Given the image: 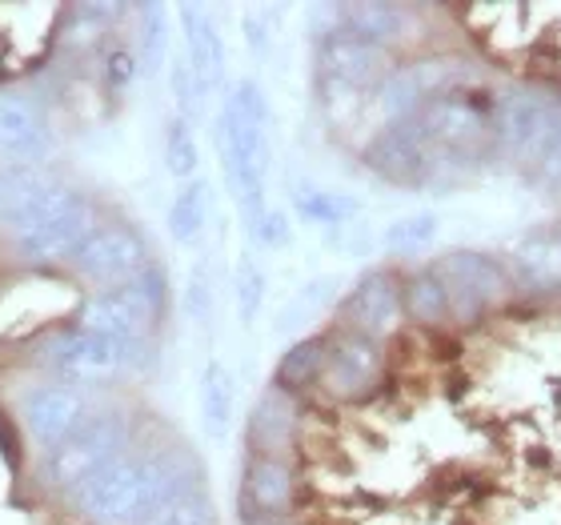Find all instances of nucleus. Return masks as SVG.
Masks as SVG:
<instances>
[{"label":"nucleus","mask_w":561,"mask_h":525,"mask_svg":"<svg viewBox=\"0 0 561 525\" xmlns=\"http://www.w3.org/2000/svg\"><path fill=\"white\" fill-rule=\"evenodd\" d=\"M209 486L201 457L185 445L125 449L96 478L72 493V505L89 525H145L181 493Z\"/></svg>","instance_id":"nucleus-1"},{"label":"nucleus","mask_w":561,"mask_h":525,"mask_svg":"<svg viewBox=\"0 0 561 525\" xmlns=\"http://www.w3.org/2000/svg\"><path fill=\"white\" fill-rule=\"evenodd\" d=\"M270 133V96L253 77H241L217 109V152H221V173L229 181V193L245 217V229H253L270 209V201H265L273 169Z\"/></svg>","instance_id":"nucleus-2"},{"label":"nucleus","mask_w":561,"mask_h":525,"mask_svg":"<svg viewBox=\"0 0 561 525\" xmlns=\"http://www.w3.org/2000/svg\"><path fill=\"white\" fill-rule=\"evenodd\" d=\"M96 205L81 189L53 181L41 197L28 205L21 221L12 225V249L28 265H69L77 249L96 233Z\"/></svg>","instance_id":"nucleus-3"},{"label":"nucleus","mask_w":561,"mask_h":525,"mask_svg":"<svg viewBox=\"0 0 561 525\" xmlns=\"http://www.w3.org/2000/svg\"><path fill=\"white\" fill-rule=\"evenodd\" d=\"M152 357V341H113L101 333L72 326L60 333H48L33 350V362L45 369L53 381H72V386L93 389L101 381H113L125 369H145Z\"/></svg>","instance_id":"nucleus-4"},{"label":"nucleus","mask_w":561,"mask_h":525,"mask_svg":"<svg viewBox=\"0 0 561 525\" xmlns=\"http://www.w3.org/2000/svg\"><path fill=\"white\" fill-rule=\"evenodd\" d=\"M164 313H169V273L164 265L152 261L137 281L117 285V289H101L81 305V321L77 326L89 333L113 341H152V333L161 329Z\"/></svg>","instance_id":"nucleus-5"},{"label":"nucleus","mask_w":561,"mask_h":525,"mask_svg":"<svg viewBox=\"0 0 561 525\" xmlns=\"http://www.w3.org/2000/svg\"><path fill=\"white\" fill-rule=\"evenodd\" d=\"M133 442V421L129 413H117V409H101L89 425L72 433L69 442L45 449V461H41V481H45L53 493H77L89 478H96L108 461H117Z\"/></svg>","instance_id":"nucleus-6"},{"label":"nucleus","mask_w":561,"mask_h":525,"mask_svg":"<svg viewBox=\"0 0 561 525\" xmlns=\"http://www.w3.org/2000/svg\"><path fill=\"white\" fill-rule=\"evenodd\" d=\"M561 96L541 84H517L493 109V149L517 164H541L558 129Z\"/></svg>","instance_id":"nucleus-7"},{"label":"nucleus","mask_w":561,"mask_h":525,"mask_svg":"<svg viewBox=\"0 0 561 525\" xmlns=\"http://www.w3.org/2000/svg\"><path fill=\"white\" fill-rule=\"evenodd\" d=\"M449 297V326H478L493 305L510 297V273L497 258L478 249H454L433 261Z\"/></svg>","instance_id":"nucleus-8"},{"label":"nucleus","mask_w":561,"mask_h":525,"mask_svg":"<svg viewBox=\"0 0 561 525\" xmlns=\"http://www.w3.org/2000/svg\"><path fill=\"white\" fill-rule=\"evenodd\" d=\"M149 265H152L149 237L129 221L96 225V233L89 237V241L77 249V258L69 261L72 273H77L93 293L129 285V281H137Z\"/></svg>","instance_id":"nucleus-9"},{"label":"nucleus","mask_w":561,"mask_h":525,"mask_svg":"<svg viewBox=\"0 0 561 525\" xmlns=\"http://www.w3.org/2000/svg\"><path fill=\"white\" fill-rule=\"evenodd\" d=\"M16 413H21L24 433L36 445L53 449V445L69 442L81 425H89L101 413V406H96L93 389L72 386V381H41V386L24 389Z\"/></svg>","instance_id":"nucleus-10"},{"label":"nucleus","mask_w":561,"mask_h":525,"mask_svg":"<svg viewBox=\"0 0 561 525\" xmlns=\"http://www.w3.org/2000/svg\"><path fill=\"white\" fill-rule=\"evenodd\" d=\"M301 502V473L285 457H245L241 486H237V510L241 522H289Z\"/></svg>","instance_id":"nucleus-11"},{"label":"nucleus","mask_w":561,"mask_h":525,"mask_svg":"<svg viewBox=\"0 0 561 525\" xmlns=\"http://www.w3.org/2000/svg\"><path fill=\"white\" fill-rule=\"evenodd\" d=\"M381 381H386V350H381V341L337 329L329 338L325 369H321L325 397L353 406V401H365L369 393H377Z\"/></svg>","instance_id":"nucleus-12"},{"label":"nucleus","mask_w":561,"mask_h":525,"mask_svg":"<svg viewBox=\"0 0 561 525\" xmlns=\"http://www.w3.org/2000/svg\"><path fill=\"white\" fill-rule=\"evenodd\" d=\"M337 317H341V329H350V333H362V338H374V341L393 338L405 326L401 281L389 269H365L337 301Z\"/></svg>","instance_id":"nucleus-13"},{"label":"nucleus","mask_w":561,"mask_h":525,"mask_svg":"<svg viewBox=\"0 0 561 525\" xmlns=\"http://www.w3.org/2000/svg\"><path fill=\"white\" fill-rule=\"evenodd\" d=\"M53 121L41 96L24 89H0V164L9 169H36L53 152Z\"/></svg>","instance_id":"nucleus-14"},{"label":"nucleus","mask_w":561,"mask_h":525,"mask_svg":"<svg viewBox=\"0 0 561 525\" xmlns=\"http://www.w3.org/2000/svg\"><path fill=\"white\" fill-rule=\"evenodd\" d=\"M317 72H321L325 96H362L374 93L389 69L381 48L365 45L341 28H329L321 36V48H317Z\"/></svg>","instance_id":"nucleus-15"},{"label":"nucleus","mask_w":561,"mask_h":525,"mask_svg":"<svg viewBox=\"0 0 561 525\" xmlns=\"http://www.w3.org/2000/svg\"><path fill=\"white\" fill-rule=\"evenodd\" d=\"M365 164L381 181H393V185H425L433 176L437 157H433V145L421 133L417 117H405L389 121L374 133V140L365 145Z\"/></svg>","instance_id":"nucleus-16"},{"label":"nucleus","mask_w":561,"mask_h":525,"mask_svg":"<svg viewBox=\"0 0 561 525\" xmlns=\"http://www.w3.org/2000/svg\"><path fill=\"white\" fill-rule=\"evenodd\" d=\"M301 442V397L280 386H265L261 397L249 409L245 421V445L253 457H285L293 461Z\"/></svg>","instance_id":"nucleus-17"},{"label":"nucleus","mask_w":561,"mask_h":525,"mask_svg":"<svg viewBox=\"0 0 561 525\" xmlns=\"http://www.w3.org/2000/svg\"><path fill=\"white\" fill-rule=\"evenodd\" d=\"M449 84H454V65H445V60H413V65L389 69L381 77V84L374 89V105L386 117V125L389 121H405L421 105H430L433 96L449 93Z\"/></svg>","instance_id":"nucleus-18"},{"label":"nucleus","mask_w":561,"mask_h":525,"mask_svg":"<svg viewBox=\"0 0 561 525\" xmlns=\"http://www.w3.org/2000/svg\"><path fill=\"white\" fill-rule=\"evenodd\" d=\"M181 36H185V60L193 77H197L201 93L217 96L225 89V72H229V53H225V36L213 21L205 4H181Z\"/></svg>","instance_id":"nucleus-19"},{"label":"nucleus","mask_w":561,"mask_h":525,"mask_svg":"<svg viewBox=\"0 0 561 525\" xmlns=\"http://www.w3.org/2000/svg\"><path fill=\"white\" fill-rule=\"evenodd\" d=\"M410 16L413 12L405 9V4H341L337 28L341 33L357 36V41H365V45L389 53L398 41H405V33H410Z\"/></svg>","instance_id":"nucleus-20"},{"label":"nucleus","mask_w":561,"mask_h":525,"mask_svg":"<svg viewBox=\"0 0 561 525\" xmlns=\"http://www.w3.org/2000/svg\"><path fill=\"white\" fill-rule=\"evenodd\" d=\"M197 401H201V430H205V437L213 445H221L237 418V381H233V369L221 357H209L205 369H201Z\"/></svg>","instance_id":"nucleus-21"},{"label":"nucleus","mask_w":561,"mask_h":525,"mask_svg":"<svg viewBox=\"0 0 561 525\" xmlns=\"http://www.w3.org/2000/svg\"><path fill=\"white\" fill-rule=\"evenodd\" d=\"M401 305H405V321L421 329H442L449 326V297L437 277V269H413L410 277L401 281Z\"/></svg>","instance_id":"nucleus-22"},{"label":"nucleus","mask_w":561,"mask_h":525,"mask_svg":"<svg viewBox=\"0 0 561 525\" xmlns=\"http://www.w3.org/2000/svg\"><path fill=\"white\" fill-rule=\"evenodd\" d=\"M325 353H329V338H321V333H313V338H297L289 350L280 353L277 374H273V386L289 389V393H297V397H301L305 389L321 386Z\"/></svg>","instance_id":"nucleus-23"},{"label":"nucleus","mask_w":561,"mask_h":525,"mask_svg":"<svg viewBox=\"0 0 561 525\" xmlns=\"http://www.w3.org/2000/svg\"><path fill=\"white\" fill-rule=\"evenodd\" d=\"M169 237H173L176 246H197L201 237H205V225H209V185L193 176L185 185L176 189L173 201H169Z\"/></svg>","instance_id":"nucleus-24"},{"label":"nucleus","mask_w":561,"mask_h":525,"mask_svg":"<svg viewBox=\"0 0 561 525\" xmlns=\"http://www.w3.org/2000/svg\"><path fill=\"white\" fill-rule=\"evenodd\" d=\"M293 209L297 217L309 225H321V229H333L341 233L345 225L357 221V213H362V201L350 197V193H337V189H313L305 185L293 193Z\"/></svg>","instance_id":"nucleus-25"},{"label":"nucleus","mask_w":561,"mask_h":525,"mask_svg":"<svg viewBox=\"0 0 561 525\" xmlns=\"http://www.w3.org/2000/svg\"><path fill=\"white\" fill-rule=\"evenodd\" d=\"M333 301H337V281H333V277L309 281V285H301L289 301L280 305V313H277V321H273V329H277L280 338H293V333H301L305 326H313L317 317L325 313Z\"/></svg>","instance_id":"nucleus-26"},{"label":"nucleus","mask_w":561,"mask_h":525,"mask_svg":"<svg viewBox=\"0 0 561 525\" xmlns=\"http://www.w3.org/2000/svg\"><path fill=\"white\" fill-rule=\"evenodd\" d=\"M517 265H522V277L541 289H561V229L529 233L517 246Z\"/></svg>","instance_id":"nucleus-27"},{"label":"nucleus","mask_w":561,"mask_h":525,"mask_svg":"<svg viewBox=\"0 0 561 525\" xmlns=\"http://www.w3.org/2000/svg\"><path fill=\"white\" fill-rule=\"evenodd\" d=\"M137 65L140 77H157L169 60V9L164 4H137Z\"/></svg>","instance_id":"nucleus-28"},{"label":"nucleus","mask_w":561,"mask_h":525,"mask_svg":"<svg viewBox=\"0 0 561 525\" xmlns=\"http://www.w3.org/2000/svg\"><path fill=\"white\" fill-rule=\"evenodd\" d=\"M48 185H53V176H45L41 169H9V164H0V221L12 229Z\"/></svg>","instance_id":"nucleus-29"},{"label":"nucleus","mask_w":561,"mask_h":525,"mask_svg":"<svg viewBox=\"0 0 561 525\" xmlns=\"http://www.w3.org/2000/svg\"><path fill=\"white\" fill-rule=\"evenodd\" d=\"M265 297H270V273H265V265L253 253H241L233 265V305H237V321L245 329L257 326Z\"/></svg>","instance_id":"nucleus-30"},{"label":"nucleus","mask_w":561,"mask_h":525,"mask_svg":"<svg viewBox=\"0 0 561 525\" xmlns=\"http://www.w3.org/2000/svg\"><path fill=\"white\" fill-rule=\"evenodd\" d=\"M442 233V221L437 213H410V217H398L381 229V249L393 253V258H413L421 249H430Z\"/></svg>","instance_id":"nucleus-31"},{"label":"nucleus","mask_w":561,"mask_h":525,"mask_svg":"<svg viewBox=\"0 0 561 525\" xmlns=\"http://www.w3.org/2000/svg\"><path fill=\"white\" fill-rule=\"evenodd\" d=\"M164 169L185 185L193 181L201 169V145H197V129L181 117L164 121Z\"/></svg>","instance_id":"nucleus-32"},{"label":"nucleus","mask_w":561,"mask_h":525,"mask_svg":"<svg viewBox=\"0 0 561 525\" xmlns=\"http://www.w3.org/2000/svg\"><path fill=\"white\" fill-rule=\"evenodd\" d=\"M145 525H217V502H213L209 486H197V490L161 505Z\"/></svg>","instance_id":"nucleus-33"},{"label":"nucleus","mask_w":561,"mask_h":525,"mask_svg":"<svg viewBox=\"0 0 561 525\" xmlns=\"http://www.w3.org/2000/svg\"><path fill=\"white\" fill-rule=\"evenodd\" d=\"M169 93H173V117L188 121L193 129H197L201 113H205V105H209V96L201 93L197 77H193V69H188L185 53H176L173 60H169Z\"/></svg>","instance_id":"nucleus-34"},{"label":"nucleus","mask_w":561,"mask_h":525,"mask_svg":"<svg viewBox=\"0 0 561 525\" xmlns=\"http://www.w3.org/2000/svg\"><path fill=\"white\" fill-rule=\"evenodd\" d=\"M185 313L197 329H213V317H217V285H213V265H209V261H197V265H193V273H188Z\"/></svg>","instance_id":"nucleus-35"},{"label":"nucleus","mask_w":561,"mask_h":525,"mask_svg":"<svg viewBox=\"0 0 561 525\" xmlns=\"http://www.w3.org/2000/svg\"><path fill=\"white\" fill-rule=\"evenodd\" d=\"M101 81H105V89L113 96H121L125 89H129L133 81H137V48L125 45V41H108V45H101Z\"/></svg>","instance_id":"nucleus-36"},{"label":"nucleus","mask_w":561,"mask_h":525,"mask_svg":"<svg viewBox=\"0 0 561 525\" xmlns=\"http://www.w3.org/2000/svg\"><path fill=\"white\" fill-rule=\"evenodd\" d=\"M249 237H253L261 249H285V246H289V237H293L289 217H285L280 209H265V217L249 229Z\"/></svg>","instance_id":"nucleus-37"},{"label":"nucleus","mask_w":561,"mask_h":525,"mask_svg":"<svg viewBox=\"0 0 561 525\" xmlns=\"http://www.w3.org/2000/svg\"><path fill=\"white\" fill-rule=\"evenodd\" d=\"M538 181L550 193H561V113H558V129L550 137V149H546V157L538 164Z\"/></svg>","instance_id":"nucleus-38"},{"label":"nucleus","mask_w":561,"mask_h":525,"mask_svg":"<svg viewBox=\"0 0 561 525\" xmlns=\"http://www.w3.org/2000/svg\"><path fill=\"white\" fill-rule=\"evenodd\" d=\"M265 16H270V9L245 12V41H249V48L257 53V60L270 57V24H265Z\"/></svg>","instance_id":"nucleus-39"},{"label":"nucleus","mask_w":561,"mask_h":525,"mask_svg":"<svg viewBox=\"0 0 561 525\" xmlns=\"http://www.w3.org/2000/svg\"><path fill=\"white\" fill-rule=\"evenodd\" d=\"M261 525H297V522H293V517H289V522H261Z\"/></svg>","instance_id":"nucleus-40"}]
</instances>
